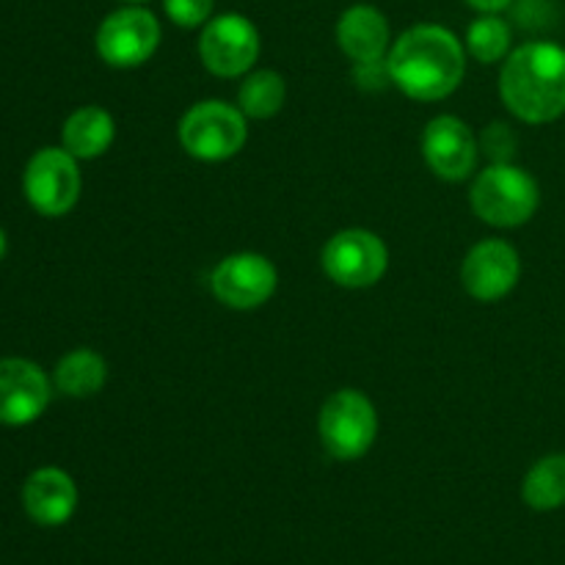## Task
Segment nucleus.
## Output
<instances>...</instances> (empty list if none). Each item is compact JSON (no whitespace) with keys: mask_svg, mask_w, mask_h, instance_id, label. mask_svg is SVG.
<instances>
[{"mask_svg":"<svg viewBox=\"0 0 565 565\" xmlns=\"http://www.w3.org/2000/svg\"><path fill=\"white\" fill-rule=\"evenodd\" d=\"M390 77L406 97L436 103L458 92L467 75V47L445 25L419 22L408 28L386 55Z\"/></svg>","mask_w":565,"mask_h":565,"instance_id":"obj_1","label":"nucleus"},{"mask_svg":"<svg viewBox=\"0 0 565 565\" xmlns=\"http://www.w3.org/2000/svg\"><path fill=\"white\" fill-rule=\"evenodd\" d=\"M505 108L527 125H550L565 114V47L524 42L511 50L500 72Z\"/></svg>","mask_w":565,"mask_h":565,"instance_id":"obj_2","label":"nucleus"},{"mask_svg":"<svg viewBox=\"0 0 565 565\" xmlns=\"http://www.w3.org/2000/svg\"><path fill=\"white\" fill-rule=\"evenodd\" d=\"M475 215L497 230H516L535 215L541 204L539 182L513 163H491L475 177L469 191Z\"/></svg>","mask_w":565,"mask_h":565,"instance_id":"obj_3","label":"nucleus"},{"mask_svg":"<svg viewBox=\"0 0 565 565\" xmlns=\"http://www.w3.org/2000/svg\"><path fill=\"white\" fill-rule=\"evenodd\" d=\"M177 136L191 158L202 163H224L246 147L248 125L237 105L224 99H202L185 110Z\"/></svg>","mask_w":565,"mask_h":565,"instance_id":"obj_4","label":"nucleus"},{"mask_svg":"<svg viewBox=\"0 0 565 565\" xmlns=\"http://www.w3.org/2000/svg\"><path fill=\"white\" fill-rule=\"evenodd\" d=\"M318 436L334 461L364 458L379 436V412L373 401L359 390L334 392L320 408Z\"/></svg>","mask_w":565,"mask_h":565,"instance_id":"obj_5","label":"nucleus"},{"mask_svg":"<svg viewBox=\"0 0 565 565\" xmlns=\"http://www.w3.org/2000/svg\"><path fill=\"white\" fill-rule=\"evenodd\" d=\"M81 160L64 147H42L31 154L22 171L25 202L44 218H61L81 202Z\"/></svg>","mask_w":565,"mask_h":565,"instance_id":"obj_6","label":"nucleus"},{"mask_svg":"<svg viewBox=\"0 0 565 565\" xmlns=\"http://www.w3.org/2000/svg\"><path fill=\"white\" fill-rule=\"evenodd\" d=\"M323 274L345 290H367L384 279L390 248L370 230H342L329 237L320 252Z\"/></svg>","mask_w":565,"mask_h":565,"instance_id":"obj_7","label":"nucleus"},{"mask_svg":"<svg viewBox=\"0 0 565 565\" xmlns=\"http://www.w3.org/2000/svg\"><path fill=\"white\" fill-rule=\"evenodd\" d=\"M160 22L143 6H121L110 11L97 28V55L114 70H136L147 64L160 47Z\"/></svg>","mask_w":565,"mask_h":565,"instance_id":"obj_8","label":"nucleus"},{"mask_svg":"<svg viewBox=\"0 0 565 565\" xmlns=\"http://www.w3.org/2000/svg\"><path fill=\"white\" fill-rule=\"evenodd\" d=\"M263 50L257 25L237 11H224L202 28L199 58L215 77H241L254 70Z\"/></svg>","mask_w":565,"mask_h":565,"instance_id":"obj_9","label":"nucleus"},{"mask_svg":"<svg viewBox=\"0 0 565 565\" xmlns=\"http://www.w3.org/2000/svg\"><path fill=\"white\" fill-rule=\"evenodd\" d=\"M279 274L268 257L257 252H237L221 259L210 276V290L224 307L248 312L274 298Z\"/></svg>","mask_w":565,"mask_h":565,"instance_id":"obj_10","label":"nucleus"},{"mask_svg":"<svg viewBox=\"0 0 565 565\" xmlns=\"http://www.w3.org/2000/svg\"><path fill=\"white\" fill-rule=\"evenodd\" d=\"M53 375L22 356L0 359V425H33L53 401Z\"/></svg>","mask_w":565,"mask_h":565,"instance_id":"obj_11","label":"nucleus"},{"mask_svg":"<svg viewBox=\"0 0 565 565\" xmlns=\"http://www.w3.org/2000/svg\"><path fill=\"white\" fill-rule=\"evenodd\" d=\"M423 158L439 180L463 182L478 169L480 138L458 116H434L423 130Z\"/></svg>","mask_w":565,"mask_h":565,"instance_id":"obj_12","label":"nucleus"},{"mask_svg":"<svg viewBox=\"0 0 565 565\" xmlns=\"http://www.w3.org/2000/svg\"><path fill=\"white\" fill-rule=\"evenodd\" d=\"M522 276V257L500 237H489L469 248L461 263V285L475 301L491 303L513 292Z\"/></svg>","mask_w":565,"mask_h":565,"instance_id":"obj_13","label":"nucleus"},{"mask_svg":"<svg viewBox=\"0 0 565 565\" xmlns=\"http://www.w3.org/2000/svg\"><path fill=\"white\" fill-rule=\"evenodd\" d=\"M22 511L39 527H64L77 511V486L61 467H39L20 491Z\"/></svg>","mask_w":565,"mask_h":565,"instance_id":"obj_14","label":"nucleus"},{"mask_svg":"<svg viewBox=\"0 0 565 565\" xmlns=\"http://www.w3.org/2000/svg\"><path fill=\"white\" fill-rule=\"evenodd\" d=\"M337 44L353 64L386 58L392 47L390 20L370 3L351 6L337 20Z\"/></svg>","mask_w":565,"mask_h":565,"instance_id":"obj_15","label":"nucleus"},{"mask_svg":"<svg viewBox=\"0 0 565 565\" xmlns=\"http://www.w3.org/2000/svg\"><path fill=\"white\" fill-rule=\"evenodd\" d=\"M116 138V121L99 105H81L66 116L61 127V147L77 160H97L110 149Z\"/></svg>","mask_w":565,"mask_h":565,"instance_id":"obj_16","label":"nucleus"},{"mask_svg":"<svg viewBox=\"0 0 565 565\" xmlns=\"http://www.w3.org/2000/svg\"><path fill=\"white\" fill-rule=\"evenodd\" d=\"M108 381V362L92 348H75L64 353L53 370V386L64 397L72 401H86L103 392Z\"/></svg>","mask_w":565,"mask_h":565,"instance_id":"obj_17","label":"nucleus"},{"mask_svg":"<svg viewBox=\"0 0 565 565\" xmlns=\"http://www.w3.org/2000/svg\"><path fill=\"white\" fill-rule=\"evenodd\" d=\"M522 500L539 513L565 505V452H550L530 467L522 480Z\"/></svg>","mask_w":565,"mask_h":565,"instance_id":"obj_18","label":"nucleus"},{"mask_svg":"<svg viewBox=\"0 0 565 565\" xmlns=\"http://www.w3.org/2000/svg\"><path fill=\"white\" fill-rule=\"evenodd\" d=\"M287 83L279 72L257 70L243 77L237 88V108L246 119H270L285 108Z\"/></svg>","mask_w":565,"mask_h":565,"instance_id":"obj_19","label":"nucleus"},{"mask_svg":"<svg viewBox=\"0 0 565 565\" xmlns=\"http://www.w3.org/2000/svg\"><path fill=\"white\" fill-rule=\"evenodd\" d=\"M463 47L480 64H497L511 53V25L500 14H480L469 22Z\"/></svg>","mask_w":565,"mask_h":565,"instance_id":"obj_20","label":"nucleus"},{"mask_svg":"<svg viewBox=\"0 0 565 565\" xmlns=\"http://www.w3.org/2000/svg\"><path fill=\"white\" fill-rule=\"evenodd\" d=\"M215 0H163V11L174 25L185 28H204L213 20Z\"/></svg>","mask_w":565,"mask_h":565,"instance_id":"obj_21","label":"nucleus"},{"mask_svg":"<svg viewBox=\"0 0 565 565\" xmlns=\"http://www.w3.org/2000/svg\"><path fill=\"white\" fill-rule=\"evenodd\" d=\"M480 152L489 154L491 163H511L516 154V132L502 121H494L480 136Z\"/></svg>","mask_w":565,"mask_h":565,"instance_id":"obj_22","label":"nucleus"},{"mask_svg":"<svg viewBox=\"0 0 565 565\" xmlns=\"http://www.w3.org/2000/svg\"><path fill=\"white\" fill-rule=\"evenodd\" d=\"M353 75H356V83L367 92H381L392 83L390 66H386V58L381 61H364V64H353Z\"/></svg>","mask_w":565,"mask_h":565,"instance_id":"obj_23","label":"nucleus"},{"mask_svg":"<svg viewBox=\"0 0 565 565\" xmlns=\"http://www.w3.org/2000/svg\"><path fill=\"white\" fill-rule=\"evenodd\" d=\"M469 9H475L478 14H502L505 9H511L516 0H463Z\"/></svg>","mask_w":565,"mask_h":565,"instance_id":"obj_24","label":"nucleus"},{"mask_svg":"<svg viewBox=\"0 0 565 565\" xmlns=\"http://www.w3.org/2000/svg\"><path fill=\"white\" fill-rule=\"evenodd\" d=\"M6 252H9V235H6V230L0 226V263H3Z\"/></svg>","mask_w":565,"mask_h":565,"instance_id":"obj_25","label":"nucleus"},{"mask_svg":"<svg viewBox=\"0 0 565 565\" xmlns=\"http://www.w3.org/2000/svg\"><path fill=\"white\" fill-rule=\"evenodd\" d=\"M119 3H125V6H143V3H149V0H119Z\"/></svg>","mask_w":565,"mask_h":565,"instance_id":"obj_26","label":"nucleus"}]
</instances>
